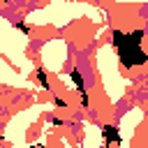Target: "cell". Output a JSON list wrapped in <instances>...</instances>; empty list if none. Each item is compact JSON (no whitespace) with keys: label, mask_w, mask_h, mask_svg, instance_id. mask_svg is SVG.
<instances>
[{"label":"cell","mask_w":148,"mask_h":148,"mask_svg":"<svg viewBox=\"0 0 148 148\" xmlns=\"http://www.w3.org/2000/svg\"><path fill=\"white\" fill-rule=\"evenodd\" d=\"M16 28H18V30H23V32H28V30H30V28H28V23H23V21H18V23H16Z\"/></svg>","instance_id":"cell-5"},{"label":"cell","mask_w":148,"mask_h":148,"mask_svg":"<svg viewBox=\"0 0 148 148\" xmlns=\"http://www.w3.org/2000/svg\"><path fill=\"white\" fill-rule=\"evenodd\" d=\"M102 134H104L106 141H113V143L120 141V134H118V127H116V125H104V127H102Z\"/></svg>","instance_id":"cell-3"},{"label":"cell","mask_w":148,"mask_h":148,"mask_svg":"<svg viewBox=\"0 0 148 148\" xmlns=\"http://www.w3.org/2000/svg\"><path fill=\"white\" fill-rule=\"evenodd\" d=\"M69 79H72V83L76 86V90H79V95H81V102L83 104H88V92H86V83H83V76H81V72L74 67L72 72H69Z\"/></svg>","instance_id":"cell-2"},{"label":"cell","mask_w":148,"mask_h":148,"mask_svg":"<svg viewBox=\"0 0 148 148\" xmlns=\"http://www.w3.org/2000/svg\"><path fill=\"white\" fill-rule=\"evenodd\" d=\"M111 42L118 51V58L123 62V67H136V65H143L148 60L146 51L141 49V42H143V30H134L130 35L120 32V30H113L111 32Z\"/></svg>","instance_id":"cell-1"},{"label":"cell","mask_w":148,"mask_h":148,"mask_svg":"<svg viewBox=\"0 0 148 148\" xmlns=\"http://www.w3.org/2000/svg\"><path fill=\"white\" fill-rule=\"evenodd\" d=\"M53 102H56V104H58V106H65V99H62V97H56V99H53Z\"/></svg>","instance_id":"cell-6"},{"label":"cell","mask_w":148,"mask_h":148,"mask_svg":"<svg viewBox=\"0 0 148 148\" xmlns=\"http://www.w3.org/2000/svg\"><path fill=\"white\" fill-rule=\"evenodd\" d=\"M35 74H37V79H39V83H42V88L46 90V88H49V79H46V69H44V67H37V72H35Z\"/></svg>","instance_id":"cell-4"}]
</instances>
